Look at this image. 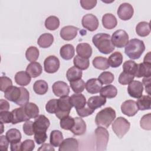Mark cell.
Masks as SVG:
<instances>
[{
	"label": "cell",
	"mask_w": 151,
	"mask_h": 151,
	"mask_svg": "<svg viewBox=\"0 0 151 151\" xmlns=\"http://www.w3.org/2000/svg\"><path fill=\"white\" fill-rule=\"evenodd\" d=\"M21 94L20 87L12 86L4 91V97L8 100L15 103L19 99Z\"/></svg>",
	"instance_id": "19"
},
{
	"label": "cell",
	"mask_w": 151,
	"mask_h": 151,
	"mask_svg": "<svg viewBox=\"0 0 151 151\" xmlns=\"http://www.w3.org/2000/svg\"><path fill=\"white\" fill-rule=\"evenodd\" d=\"M81 24L84 28L90 31H94L98 28L99 20L97 18L92 14H87L83 16Z\"/></svg>",
	"instance_id": "8"
},
{
	"label": "cell",
	"mask_w": 151,
	"mask_h": 151,
	"mask_svg": "<svg viewBox=\"0 0 151 151\" xmlns=\"http://www.w3.org/2000/svg\"><path fill=\"white\" fill-rule=\"evenodd\" d=\"M59 151L78 150V142L75 138H67L63 140L59 146Z\"/></svg>",
	"instance_id": "18"
},
{
	"label": "cell",
	"mask_w": 151,
	"mask_h": 151,
	"mask_svg": "<svg viewBox=\"0 0 151 151\" xmlns=\"http://www.w3.org/2000/svg\"><path fill=\"white\" fill-rule=\"evenodd\" d=\"M23 131L26 135L32 136L34 134V122L32 121L27 120L23 124Z\"/></svg>",
	"instance_id": "52"
},
{
	"label": "cell",
	"mask_w": 151,
	"mask_h": 151,
	"mask_svg": "<svg viewBox=\"0 0 151 151\" xmlns=\"http://www.w3.org/2000/svg\"><path fill=\"white\" fill-rule=\"evenodd\" d=\"M72 107L73 106L71 104L69 96L61 97L58 99V109L55 113V116L59 119L69 116Z\"/></svg>",
	"instance_id": "6"
},
{
	"label": "cell",
	"mask_w": 151,
	"mask_h": 151,
	"mask_svg": "<svg viewBox=\"0 0 151 151\" xmlns=\"http://www.w3.org/2000/svg\"><path fill=\"white\" fill-rule=\"evenodd\" d=\"M12 124H15L22 122H26L30 119L26 115L24 106L19 108H16L11 111Z\"/></svg>",
	"instance_id": "16"
},
{
	"label": "cell",
	"mask_w": 151,
	"mask_h": 151,
	"mask_svg": "<svg viewBox=\"0 0 151 151\" xmlns=\"http://www.w3.org/2000/svg\"><path fill=\"white\" fill-rule=\"evenodd\" d=\"M9 140L6 136L2 135L0 137V149L1 150H7L8 149Z\"/></svg>",
	"instance_id": "58"
},
{
	"label": "cell",
	"mask_w": 151,
	"mask_h": 151,
	"mask_svg": "<svg viewBox=\"0 0 151 151\" xmlns=\"http://www.w3.org/2000/svg\"><path fill=\"white\" fill-rule=\"evenodd\" d=\"M96 0H80V3L83 8L86 10H90L93 8L97 4Z\"/></svg>",
	"instance_id": "53"
},
{
	"label": "cell",
	"mask_w": 151,
	"mask_h": 151,
	"mask_svg": "<svg viewBox=\"0 0 151 151\" xmlns=\"http://www.w3.org/2000/svg\"><path fill=\"white\" fill-rule=\"evenodd\" d=\"M123 62V55L121 52L116 51L111 54L108 59V63L110 66L113 68L119 67Z\"/></svg>",
	"instance_id": "34"
},
{
	"label": "cell",
	"mask_w": 151,
	"mask_h": 151,
	"mask_svg": "<svg viewBox=\"0 0 151 151\" xmlns=\"http://www.w3.org/2000/svg\"><path fill=\"white\" fill-rule=\"evenodd\" d=\"M70 85L73 91L76 93L83 92L86 87L85 82L81 78L70 82Z\"/></svg>",
	"instance_id": "43"
},
{
	"label": "cell",
	"mask_w": 151,
	"mask_h": 151,
	"mask_svg": "<svg viewBox=\"0 0 151 151\" xmlns=\"http://www.w3.org/2000/svg\"><path fill=\"white\" fill-rule=\"evenodd\" d=\"M94 110L90 108L87 105L86 106L83 108L76 109V111L77 113V114L80 117H86L88 116L91 115L93 113Z\"/></svg>",
	"instance_id": "56"
},
{
	"label": "cell",
	"mask_w": 151,
	"mask_h": 151,
	"mask_svg": "<svg viewBox=\"0 0 151 151\" xmlns=\"http://www.w3.org/2000/svg\"><path fill=\"white\" fill-rule=\"evenodd\" d=\"M60 65V60L55 55H50L44 60V70L48 73H54L59 69Z\"/></svg>",
	"instance_id": "9"
},
{
	"label": "cell",
	"mask_w": 151,
	"mask_h": 151,
	"mask_svg": "<svg viewBox=\"0 0 151 151\" xmlns=\"http://www.w3.org/2000/svg\"><path fill=\"white\" fill-rule=\"evenodd\" d=\"M137 67V64H136L134 61L127 60L125 61L123 64V70L124 72L129 73L134 75L136 71Z\"/></svg>",
	"instance_id": "44"
},
{
	"label": "cell",
	"mask_w": 151,
	"mask_h": 151,
	"mask_svg": "<svg viewBox=\"0 0 151 151\" xmlns=\"http://www.w3.org/2000/svg\"><path fill=\"white\" fill-rule=\"evenodd\" d=\"M134 78V75L123 71L122 73H120L118 81L120 84L122 85H126L129 84L132 81H133Z\"/></svg>",
	"instance_id": "48"
},
{
	"label": "cell",
	"mask_w": 151,
	"mask_h": 151,
	"mask_svg": "<svg viewBox=\"0 0 151 151\" xmlns=\"http://www.w3.org/2000/svg\"><path fill=\"white\" fill-rule=\"evenodd\" d=\"M143 83L145 86V89L146 92L147 93V94L150 96V77H145L142 80Z\"/></svg>",
	"instance_id": "59"
},
{
	"label": "cell",
	"mask_w": 151,
	"mask_h": 151,
	"mask_svg": "<svg viewBox=\"0 0 151 151\" xmlns=\"http://www.w3.org/2000/svg\"><path fill=\"white\" fill-rule=\"evenodd\" d=\"M63 140V136L62 133L58 130H52L50 133V144L54 147H59Z\"/></svg>",
	"instance_id": "37"
},
{
	"label": "cell",
	"mask_w": 151,
	"mask_h": 151,
	"mask_svg": "<svg viewBox=\"0 0 151 151\" xmlns=\"http://www.w3.org/2000/svg\"><path fill=\"white\" fill-rule=\"evenodd\" d=\"M74 66L81 70H86L90 65V61L88 59L81 57L78 55H76L73 60Z\"/></svg>",
	"instance_id": "39"
},
{
	"label": "cell",
	"mask_w": 151,
	"mask_h": 151,
	"mask_svg": "<svg viewBox=\"0 0 151 151\" xmlns=\"http://www.w3.org/2000/svg\"><path fill=\"white\" fill-rule=\"evenodd\" d=\"M130 123L123 117H117L112 123V130L116 136L122 139L129 130Z\"/></svg>",
	"instance_id": "5"
},
{
	"label": "cell",
	"mask_w": 151,
	"mask_h": 151,
	"mask_svg": "<svg viewBox=\"0 0 151 151\" xmlns=\"http://www.w3.org/2000/svg\"><path fill=\"white\" fill-rule=\"evenodd\" d=\"M6 137L9 143H12L21 141L22 136L19 130L17 129H11L6 132Z\"/></svg>",
	"instance_id": "42"
},
{
	"label": "cell",
	"mask_w": 151,
	"mask_h": 151,
	"mask_svg": "<svg viewBox=\"0 0 151 151\" xmlns=\"http://www.w3.org/2000/svg\"><path fill=\"white\" fill-rule=\"evenodd\" d=\"M47 139L46 132H35L34 140L38 145L44 143Z\"/></svg>",
	"instance_id": "57"
},
{
	"label": "cell",
	"mask_w": 151,
	"mask_h": 151,
	"mask_svg": "<svg viewBox=\"0 0 151 151\" xmlns=\"http://www.w3.org/2000/svg\"><path fill=\"white\" fill-rule=\"evenodd\" d=\"M31 76L27 71H19L17 72L15 75V81L19 86H27L31 82Z\"/></svg>",
	"instance_id": "28"
},
{
	"label": "cell",
	"mask_w": 151,
	"mask_h": 151,
	"mask_svg": "<svg viewBox=\"0 0 151 151\" xmlns=\"http://www.w3.org/2000/svg\"><path fill=\"white\" fill-rule=\"evenodd\" d=\"M58 109V99H53L50 100L45 105L46 111L50 113H55Z\"/></svg>",
	"instance_id": "50"
},
{
	"label": "cell",
	"mask_w": 151,
	"mask_h": 151,
	"mask_svg": "<svg viewBox=\"0 0 151 151\" xmlns=\"http://www.w3.org/2000/svg\"><path fill=\"white\" fill-rule=\"evenodd\" d=\"M50 125L49 119L43 114L38 115L34 122V129L35 132H46Z\"/></svg>",
	"instance_id": "11"
},
{
	"label": "cell",
	"mask_w": 151,
	"mask_h": 151,
	"mask_svg": "<svg viewBox=\"0 0 151 151\" xmlns=\"http://www.w3.org/2000/svg\"><path fill=\"white\" fill-rule=\"evenodd\" d=\"M12 86L11 78L6 76H1L0 78V89L2 91H5L6 89Z\"/></svg>",
	"instance_id": "51"
},
{
	"label": "cell",
	"mask_w": 151,
	"mask_h": 151,
	"mask_svg": "<svg viewBox=\"0 0 151 151\" xmlns=\"http://www.w3.org/2000/svg\"><path fill=\"white\" fill-rule=\"evenodd\" d=\"M136 32L140 37H146L150 32V24L147 22L142 21L139 22L136 27Z\"/></svg>",
	"instance_id": "32"
},
{
	"label": "cell",
	"mask_w": 151,
	"mask_h": 151,
	"mask_svg": "<svg viewBox=\"0 0 151 151\" xmlns=\"http://www.w3.org/2000/svg\"><path fill=\"white\" fill-rule=\"evenodd\" d=\"M102 88V84L98 78H91L86 83V88L90 94H96L100 92Z\"/></svg>",
	"instance_id": "20"
},
{
	"label": "cell",
	"mask_w": 151,
	"mask_h": 151,
	"mask_svg": "<svg viewBox=\"0 0 151 151\" xmlns=\"http://www.w3.org/2000/svg\"><path fill=\"white\" fill-rule=\"evenodd\" d=\"M9 109V103L4 99L0 100V111H8Z\"/></svg>",
	"instance_id": "61"
},
{
	"label": "cell",
	"mask_w": 151,
	"mask_h": 151,
	"mask_svg": "<svg viewBox=\"0 0 151 151\" xmlns=\"http://www.w3.org/2000/svg\"><path fill=\"white\" fill-rule=\"evenodd\" d=\"M26 115L29 119H35L39 113L38 107L34 103H28L24 106Z\"/></svg>",
	"instance_id": "31"
},
{
	"label": "cell",
	"mask_w": 151,
	"mask_h": 151,
	"mask_svg": "<svg viewBox=\"0 0 151 151\" xmlns=\"http://www.w3.org/2000/svg\"><path fill=\"white\" fill-rule=\"evenodd\" d=\"M145 50V45L143 41L137 38L130 40L124 48L125 54L132 60L139 58Z\"/></svg>",
	"instance_id": "2"
},
{
	"label": "cell",
	"mask_w": 151,
	"mask_h": 151,
	"mask_svg": "<svg viewBox=\"0 0 151 151\" xmlns=\"http://www.w3.org/2000/svg\"><path fill=\"white\" fill-rule=\"evenodd\" d=\"M111 40L114 47L123 48L129 42V35L124 30L118 29L112 34Z\"/></svg>",
	"instance_id": "7"
},
{
	"label": "cell",
	"mask_w": 151,
	"mask_h": 151,
	"mask_svg": "<svg viewBox=\"0 0 151 151\" xmlns=\"http://www.w3.org/2000/svg\"><path fill=\"white\" fill-rule=\"evenodd\" d=\"M151 59H150V52H149L147 54H146V55L144 57L143 59V63H149V64H151Z\"/></svg>",
	"instance_id": "63"
},
{
	"label": "cell",
	"mask_w": 151,
	"mask_h": 151,
	"mask_svg": "<svg viewBox=\"0 0 151 151\" xmlns=\"http://www.w3.org/2000/svg\"><path fill=\"white\" fill-rule=\"evenodd\" d=\"M140 127L146 130H151V114L148 113L144 115L140 120Z\"/></svg>",
	"instance_id": "49"
},
{
	"label": "cell",
	"mask_w": 151,
	"mask_h": 151,
	"mask_svg": "<svg viewBox=\"0 0 151 151\" xmlns=\"http://www.w3.org/2000/svg\"><path fill=\"white\" fill-rule=\"evenodd\" d=\"M21 90V94L19 99L15 103L16 104L23 106L29 102V94L28 91L24 87H20Z\"/></svg>",
	"instance_id": "47"
},
{
	"label": "cell",
	"mask_w": 151,
	"mask_h": 151,
	"mask_svg": "<svg viewBox=\"0 0 151 151\" xmlns=\"http://www.w3.org/2000/svg\"><path fill=\"white\" fill-rule=\"evenodd\" d=\"M150 96H142L138 98L136 103L137 106L140 110H145L150 109Z\"/></svg>",
	"instance_id": "38"
},
{
	"label": "cell",
	"mask_w": 151,
	"mask_h": 151,
	"mask_svg": "<svg viewBox=\"0 0 151 151\" xmlns=\"http://www.w3.org/2000/svg\"><path fill=\"white\" fill-rule=\"evenodd\" d=\"M139 109L135 101L132 100H127L124 101L121 105L122 112L129 117L134 116L138 111Z\"/></svg>",
	"instance_id": "13"
},
{
	"label": "cell",
	"mask_w": 151,
	"mask_h": 151,
	"mask_svg": "<svg viewBox=\"0 0 151 151\" xmlns=\"http://www.w3.org/2000/svg\"><path fill=\"white\" fill-rule=\"evenodd\" d=\"M60 26V20L56 16H50L45 21V27L47 29L54 31Z\"/></svg>",
	"instance_id": "40"
},
{
	"label": "cell",
	"mask_w": 151,
	"mask_h": 151,
	"mask_svg": "<svg viewBox=\"0 0 151 151\" xmlns=\"http://www.w3.org/2000/svg\"><path fill=\"white\" fill-rule=\"evenodd\" d=\"M92 48L88 43H80L76 47V52L78 55L88 59L92 54Z\"/></svg>",
	"instance_id": "21"
},
{
	"label": "cell",
	"mask_w": 151,
	"mask_h": 151,
	"mask_svg": "<svg viewBox=\"0 0 151 151\" xmlns=\"http://www.w3.org/2000/svg\"><path fill=\"white\" fill-rule=\"evenodd\" d=\"M151 76V64L140 63L137 64V70L134 74V77L140 78L142 77H150Z\"/></svg>",
	"instance_id": "22"
},
{
	"label": "cell",
	"mask_w": 151,
	"mask_h": 151,
	"mask_svg": "<svg viewBox=\"0 0 151 151\" xmlns=\"http://www.w3.org/2000/svg\"><path fill=\"white\" fill-rule=\"evenodd\" d=\"M1 127H2V130H1V134H2L3 133V123L1 122Z\"/></svg>",
	"instance_id": "64"
},
{
	"label": "cell",
	"mask_w": 151,
	"mask_h": 151,
	"mask_svg": "<svg viewBox=\"0 0 151 151\" xmlns=\"http://www.w3.org/2000/svg\"><path fill=\"white\" fill-rule=\"evenodd\" d=\"M116 111L110 107L101 110L96 116L95 123L97 126L107 128L116 118Z\"/></svg>",
	"instance_id": "3"
},
{
	"label": "cell",
	"mask_w": 151,
	"mask_h": 151,
	"mask_svg": "<svg viewBox=\"0 0 151 151\" xmlns=\"http://www.w3.org/2000/svg\"><path fill=\"white\" fill-rule=\"evenodd\" d=\"M34 142L31 139H27L24 140L21 145L22 151H31L34 150Z\"/></svg>",
	"instance_id": "55"
},
{
	"label": "cell",
	"mask_w": 151,
	"mask_h": 151,
	"mask_svg": "<svg viewBox=\"0 0 151 151\" xmlns=\"http://www.w3.org/2000/svg\"><path fill=\"white\" fill-rule=\"evenodd\" d=\"M95 136L96 150L98 151L106 150L109 138V134L107 130L103 127L99 126L95 130Z\"/></svg>",
	"instance_id": "4"
},
{
	"label": "cell",
	"mask_w": 151,
	"mask_h": 151,
	"mask_svg": "<svg viewBox=\"0 0 151 151\" xmlns=\"http://www.w3.org/2000/svg\"><path fill=\"white\" fill-rule=\"evenodd\" d=\"M60 127L63 129L70 130V129L73 127L74 124V118L70 116L64 117L63 119H60Z\"/></svg>",
	"instance_id": "45"
},
{
	"label": "cell",
	"mask_w": 151,
	"mask_h": 151,
	"mask_svg": "<svg viewBox=\"0 0 151 151\" xmlns=\"http://www.w3.org/2000/svg\"><path fill=\"white\" fill-rule=\"evenodd\" d=\"M100 93L101 96L103 97L112 99L117 96V90L115 86L110 84L102 87L100 91Z\"/></svg>",
	"instance_id": "30"
},
{
	"label": "cell",
	"mask_w": 151,
	"mask_h": 151,
	"mask_svg": "<svg viewBox=\"0 0 151 151\" xmlns=\"http://www.w3.org/2000/svg\"><path fill=\"white\" fill-rule=\"evenodd\" d=\"M52 89L55 96L60 97L68 96L70 93L69 86L66 83L62 81L55 82L52 86Z\"/></svg>",
	"instance_id": "14"
},
{
	"label": "cell",
	"mask_w": 151,
	"mask_h": 151,
	"mask_svg": "<svg viewBox=\"0 0 151 151\" xmlns=\"http://www.w3.org/2000/svg\"><path fill=\"white\" fill-rule=\"evenodd\" d=\"M82 71L76 66L70 67L66 73V77L69 82L81 79L82 77Z\"/></svg>",
	"instance_id": "33"
},
{
	"label": "cell",
	"mask_w": 151,
	"mask_h": 151,
	"mask_svg": "<svg viewBox=\"0 0 151 151\" xmlns=\"http://www.w3.org/2000/svg\"><path fill=\"white\" fill-rule=\"evenodd\" d=\"M78 28L73 25H67L63 27L60 30V37L64 40L70 41L73 40L77 35Z\"/></svg>",
	"instance_id": "15"
},
{
	"label": "cell",
	"mask_w": 151,
	"mask_h": 151,
	"mask_svg": "<svg viewBox=\"0 0 151 151\" xmlns=\"http://www.w3.org/2000/svg\"><path fill=\"white\" fill-rule=\"evenodd\" d=\"M0 120L3 123H12V114L8 111H0Z\"/></svg>",
	"instance_id": "54"
},
{
	"label": "cell",
	"mask_w": 151,
	"mask_h": 151,
	"mask_svg": "<svg viewBox=\"0 0 151 151\" xmlns=\"http://www.w3.org/2000/svg\"><path fill=\"white\" fill-rule=\"evenodd\" d=\"M103 26L108 29H111L115 28L117 24L116 17L110 13L104 14L102 17Z\"/></svg>",
	"instance_id": "25"
},
{
	"label": "cell",
	"mask_w": 151,
	"mask_h": 151,
	"mask_svg": "<svg viewBox=\"0 0 151 151\" xmlns=\"http://www.w3.org/2000/svg\"><path fill=\"white\" fill-rule=\"evenodd\" d=\"M48 86L47 83L43 80L36 81L33 85V90L35 93L39 95H43L48 91Z\"/></svg>",
	"instance_id": "36"
},
{
	"label": "cell",
	"mask_w": 151,
	"mask_h": 151,
	"mask_svg": "<svg viewBox=\"0 0 151 151\" xmlns=\"http://www.w3.org/2000/svg\"><path fill=\"white\" fill-rule=\"evenodd\" d=\"M54 41V37L51 34L44 33L41 34L38 39V45L44 48L50 47Z\"/></svg>",
	"instance_id": "29"
},
{
	"label": "cell",
	"mask_w": 151,
	"mask_h": 151,
	"mask_svg": "<svg viewBox=\"0 0 151 151\" xmlns=\"http://www.w3.org/2000/svg\"><path fill=\"white\" fill-rule=\"evenodd\" d=\"M114 78L113 74L109 71H103L98 77L99 80L102 84H109L113 81Z\"/></svg>",
	"instance_id": "46"
},
{
	"label": "cell",
	"mask_w": 151,
	"mask_h": 151,
	"mask_svg": "<svg viewBox=\"0 0 151 151\" xmlns=\"http://www.w3.org/2000/svg\"><path fill=\"white\" fill-rule=\"evenodd\" d=\"M117 13L119 17L121 19L127 21L133 17L134 9L132 5L129 3L124 2L120 5Z\"/></svg>",
	"instance_id": "10"
},
{
	"label": "cell",
	"mask_w": 151,
	"mask_h": 151,
	"mask_svg": "<svg viewBox=\"0 0 151 151\" xmlns=\"http://www.w3.org/2000/svg\"><path fill=\"white\" fill-rule=\"evenodd\" d=\"M106 103L105 97L99 96H94L90 97L87 102V105L91 109L95 110L96 109L104 106Z\"/></svg>",
	"instance_id": "23"
},
{
	"label": "cell",
	"mask_w": 151,
	"mask_h": 151,
	"mask_svg": "<svg viewBox=\"0 0 151 151\" xmlns=\"http://www.w3.org/2000/svg\"><path fill=\"white\" fill-rule=\"evenodd\" d=\"M25 57L27 60L31 62H35L39 57V50L34 47L31 46L27 48L25 52Z\"/></svg>",
	"instance_id": "41"
},
{
	"label": "cell",
	"mask_w": 151,
	"mask_h": 151,
	"mask_svg": "<svg viewBox=\"0 0 151 151\" xmlns=\"http://www.w3.org/2000/svg\"><path fill=\"white\" fill-rule=\"evenodd\" d=\"M70 131L77 136L84 134L86 132V124L84 120L79 117H74V124Z\"/></svg>",
	"instance_id": "17"
},
{
	"label": "cell",
	"mask_w": 151,
	"mask_h": 151,
	"mask_svg": "<svg viewBox=\"0 0 151 151\" xmlns=\"http://www.w3.org/2000/svg\"><path fill=\"white\" fill-rule=\"evenodd\" d=\"M42 71V68L41 64L35 61L29 63L26 68V71L32 78H35L40 76Z\"/></svg>",
	"instance_id": "26"
},
{
	"label": "cell",
	"mask_w": 151,
	"mask_h": 151,
	"mask_svg": "<svg viewBox=\"0 0 151 151\" xmlns=\"http://www.w3.org/2000/svg\"><path fill=\"white\" fill-rule=\"evenodd\" d=\"M92 42L98 50L104 54L111 53L115 48L112 44L111 37L108 34L99 33L94 35Z\"/></svg>",
	"instance_id": "1"
},
{
	"label": "cell",
	"mask_w": 151,
	"mask_h": 151,
	"mask_svg": "<svg viewBox=\"0 0 151 151\" xmlns=\"http://www.w3.org/2000/svg\"><path fill=\"white\" fill-rule=\"evenodd\" d=\"M93 66L99 70H104L109 68L110 65L108 63V59L101 56H97L93 60Z\"/></svg>",
	"instance_id": "35"
},
{
	"label": "cell",
	"mask_w": 151,
	"mask_h": 151,
	"mask_svg": "<svg viewBox=\"0 0 151 151\" xmlns=\"http://www.w3.org/2000/svg\"><path fill=\"white\" fill-rule=\"evenodd\" d=\"M70 100L71 104L76 108V109L83 108L87 104L86 97L82 94L75 93L70 97Z\"/></svg>",
	"instance_id": "24"
},
{
	"label": "cell",
	"mask_w": 151,
	"mask_h": 151,
	"mask_svg": "<svg viewBox=\"0 0 151 151\" xmlns=\"http://www.w3.org/2000/svg\"><path fill=\"white\" fill-rule=\"evenodd\" d=\"M53 146L49 143H44L42 146L38 149V150H54V148L52 147Z\"/></svg>",
	"instance_id": "62"
},
{
	"label": "cell",
	"mask_w": 151,
	"mask_h": 151,
	"mask_svg": "<svg viewBox=\"0 0 151 151\" xmlns=\"http://www.w3.org/2000/svg\"><path fill=\"white\" fill-rule=\"evenodd\" d=\"M143 91V86L142 82L134 80L129 84L127 87V92L132 97L138 99L142 96Z\"/></svg>",
	"instance_id": "12"
},
{
	"label": "cell",
	"mask_w": 151,
	"mask_h": 151,
	"mask_svg": "<svg viewBox=\"0 0 151 151\" xmlns=\"http://www.w3.org/2000/svg\"><path fill=\"white\" fill-rule=\"evenodd\" d=\"M21 145H22V143L21 142V141L10 143L11 150L12 151L21 150Z\"/></svg>",
	"instance_id": "60"
},
{
	"label": "cell",
	"mask_w": 151,
	"mask_h": 151,
	"mask_svg": "<svg viewBox=\"0 0 151 151\" xmlns=\"http://www.w3.org/2000/svg\"><path fill=\"white\" fill-rule=\"evenodd\" d=\"M75 54L74 46L71 44H67L62 46L60 50V54L61 57L65 60H71Z\"/></svg>",
	"instance_id": "27"
}]
</instances>
